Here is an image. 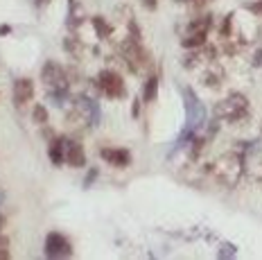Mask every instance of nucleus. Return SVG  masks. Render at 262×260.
<instances>
[{"mask_svg": "<svg viewBox=\"0 0 262 260\" xmlns=\"http://www.w3.org/2000/svg\"><path fill=\"white\" fill-rule=\"evenodd\" d=\"M208 172L224 186H235L244 172V154H239L237 149L228 151L222 159L212 161L208 165Z\"/></svg>", "mask_w": 262, "mask_h": 260, "instance_id": "obj_1", "label": "nucleus"}, {"mask_svg": "<svg viewBox=\"0 0 262 260\" xmlns=\"http://www.w3.org/2000/svg\"><path fill=\"white\" fill-rule=\"evenodd\" d=\"M217 120L228 124H237L249 118V97L244 93H228L222 102H217L212 109Z\"/></svg>", "mask_w": 262, "mask_h": 260, "instance_id": "obj_2", "label": "nucleus"}, {"mask_svg": "<svg viewBox=\"0 0 262 260\" xmlns=\"http://www.w3.org/2000/svg\"><path fill=\"white\" fill-rule=\"evenodd\" d=\"M95 95H104L108 100H124L127 97V84H124L122 75L118 70L104 68L97 73V77L91 82Z\"/></svg>", "mask_w": 262, "mask_h": 260, "instance_id": "obj_3", "label": "nucleus"}, {"mask_svg": "<svg viewBox=\"0 0 262 260\" xmlns=\"http://www.w3.org/2000/svg\"><path fill=\"white\" fill-rule=\"evenodd\" d=\"M120 55L129 61V68H131V75H140L143 70L151 68V55L147 52V48L143 46V41H136L127 36L122 43H120Z\"/></svg>", "mask_w": 262, "mask_h": 260, "instance_id": "obj_4", "label": "nucleus"}, {"mask_svg": "<svg viewBox=\"0 0 262 260\" xmlns=\"http://www.w3.org/2000/svg\"><path fill=\"white\" fill-rule=\"evenodd\" d=\"M183 95V106H185V118H188V127H192L194 132L204 129L208 124V113H206V106L201 104L199 95L194 93L190 86H185L181 91Z\"/></svg>", "mask_w": 262, "mask_h": 260, "instance_id": "obj_5", "label": "nucleus"}, {"mask_svg": "<svg viewBox=\"0 0 262 260\" xmlns=\"http://www.w3.org/2000/svg\"><path fill=\"white\" fill-rule=\"evenodd\" d=\"M43 256L50 260H59V258H70L73 256V245L70 240L59 231H52L46 235V242H43Z\"/></svg>", "mask_w": 262, "mask_h": 260, "instance_id": "obj_6", "label": "nucleus"}, {"mask_svg": "<svg viewBox=\"0 0 262 260\" xmlns=\"http://www.w3.org/2000/svg\"><path fill=\"white\" fill-rule=\"evenodd\" d=\"M41 84L46 86V91L52 89H61V86H70L68 84V75H66V68L59 66L57 61H46V66L41 68Z\"/></svg>", "mask_w": 262, "mask_h": 260, "instance_id": "obj_7", "label": "nucleus"}, {"mask_svg": "<svg viewBox=\"0 0 262 260\" xmlns=\"http://www.w3.org/2000/svg\"><path fill=\"white\" fill-rule=\"evenodd\" d=\"M34 97V82L30 77H18L12 86V100L16 109H23L27 102H32Z\"/></svg>", "mask_w": 262, "mask_h": 260, "instance_id": "obj_8", "label": "nucleus"}, {"mask_svg": "<svg viewBox=\"0 0 262 260\" xmlns=\"http://www.w3.org/2000/svg\"><path fill=\"white\" fill-rule=\"evenodd\" d=\"M100 156L113 167H127L131 165V159H134L127 147H102Z\"/></svg>", "mask_w": 262, "mask_h": 260, "instance_id": "obj_9", "label": "nucleus"}, {"mask_svg": "<svg viewBox=\"0 0 262 260\" xmlns=\"http://www.w3.org/2000/svg\"><path fill=\"white\" fill-rule=\"evenodd\" d=\"M66 163L70 167H84L86 165V149L79 140H70L66 143Z\"/></svg>", "mask_w": 262, "mask_h": 260, "instance_id": "obj_10", "label": "nucleus"}, {"mask_svg": "<svg viewBox=\"0 0 262 260\" xmlns=\"http://www.w3.org/2000/svg\"><path fill=\"white\" fill-rule=\"evenodd\" d=\"M66 143H68L66 136H54L50 140V145H48V156H50L52 165L59 167V165L66 163Z\"/></svg>", "mask_w": 262, "mask_h": 260, "instance_id": "obj_11", "label": "nucleus"}, {"mask_svg": "<svg viewBox=\"0 0 262 260\" xmlns=\"http://www.w3.org/2000/svg\"><path fill=\"white\" fill-rule=\"evenodd\" d=\"M210 28H212V14L204 12V14H196L194 18H190L185 32H210Z\"/></svg>", "mask_w": 262, "mask_h": 260, "instance_id": "obj_12", "label": "nucleus"}, {"mask_svg": "<svg viewBox=\"0 0 262 260\" xmlns=\"http://www.w3.org/2000/svg\"><path fill=\"white\" fill-rule=\"evenodd\" d=\"M145 104H149V102H154L158 97V75L156 73H149L143 84V93H140Z\"/></svg>", "mask_w": 262, "mask_h": 260, "instance_id": "obj_13", "label": "nucleus"}, {"mask_svg": "<svg viewBox=\"0 0 262 260\" xmlns=\"http://www.w3.org/2000/svg\"><path fill=\"white\" fill-rule=\"evenodd\" d=\"M208 43V32H185V36H181V46L185 50H194Z\"/></svg>", "mask_w": 262, "mask_h": 260, "instance_id": "obj_14", "label": "nucleus"}, {"mask_svg": "<svg viewBox=\"0 0 262 260\" xmlns=\"http://www.w3.org/2000/svg\"><path fill=\"white\" fill-rule=\"evenodd\" d=\"M91 23H93V28H95V34L100 36V39H108V36L113 34V25L108 23L104 16H93Z\"/></svg>", "mask_w": 262, "mask_h": 260, "instance_id": "obj_15", "label": "nucleus"}, {"mask_svg": "<svg viewBox=\"0 0 262 260\" xmlns=\"http://www.w3.org/2000/svg\"><path fill=\"white\" fill-rule=\"evenodd\" d=\"M206 145H208V138L196 136L194 134V138L190 140V163H196V161H199V156H201V151L206 149Z\"/></svg>", "mask_w": 262, "mask_h": 260, "instance_id": "obj_16", "label": "nucleus"}, {"mask_svg": "<svg viewBox=\"0 0 262 260\" xmlns=\"http://www.w3.org/2000/svg\"><path fill=\"white\" fill-rule=\"evenodd\" d=\"M32 120H34V124H48L50 122V111H48L46 104H34V109H32Z\"/></svg>", "mask_w": 262, "mask_h": 260, "instance_id": "obj_17", "label": "nucleus"}, {"mask_svg": "<svg viewBox=\"0 0 262 260\" xmlns=\"http://www.w3.org/2000/svg\"><path fill=\"white\" fill-rule=\"evenodd\" d=\"M63 50L68 52V55H79V50H81V43L77 41V36L70 32L68 36L63 39Z\"/></svg>", "mask_w": 262, "mask_h": 260, "instance_id": "obj_18", "label": "nucleus"}, {"mask_svg": "<svg viewBox=\"0 0 262 260\" xmlns=\"http://www.w3.org/2000/svg\"><path fill=\"white\" fill-rule=\"evenodd\" d=\"M235 256H237V247H235V245H231V242H222V247H220V253H217V258L228 260V258H235Z\"/></svg>", "mask_w": 262, "mask_h": 260, "instance_id": "obj_19", "label": "nucleus"}, {"mask_svg": "<svg viewBox=\"0 0 262 260\" xmlns=\"http://www.w3.org/2000/svg\"><path fill=\"white\" fill-rule=\"evenodd\" d=\"M231 25H233V14H226L222 20V25H220V36L224 41L231 39Z\"/></svg>", "mask_w": 262, "mask_h": 260, "instance_id": "obj_20", "label": "nucleus"}, {"mask_svg": "<svg viewBox=\"0 0 262 260\" xmlns=\"http://www.w3.org/2000/svg\"><path fill=\"white\" fill-rule=\"evenodd\" d=\"M127 28H129V36L136 41H143V32H140V25L136 23V18L131 16V18L127 20Z\"/></svg>", "mask_w": 262, "mask_h": 260, "instance_id": "obj_21", "label": "nucleus"}, {"mask_svg": "<svg viewBox=\"0 0 262 260\" xmlns=\"http://www.w3.org/2000/svg\"><path fill=\"white\" fill-rule=\"evenodd\" d=\"M242 7L247 9L251 16H262V0H251V3H244Z\"/></svg>", "mask_w": 262, "mask_h": 260, "instance_id": "obj_22", "label": "nucleus"}, {"mask_svg": "<svg viewBox=\"0 0 262 260\" xmlns=\"http://www.w3.org/2000/svg\"><path fill=\"white\" fill-rule=\"evenodd\" d=\"M91 122H93V127H97V124L102 122V111L95 100H93V104H91Z\"/></svg>", "mask_w": 262, "mask_h": 260, "instance_id": "obj_23", "label": "nucleus"}, {"mask_svg": "<svg viewBox=\"0 0 262 260\" xmlns=\"http://www.w3.org/2000/svg\"><path fill=\"white\" fill-rule=\"evenodd\" d=\"M179 3H185V5H190V7H194V9H201V7H206V5L215 3V0H179Z\"/></svg>", "mask_w": 262, "mask_h": 260, "instance_id": "obj_24", "label": "nucleus"}, {"mask_svg": "<svg viewBox=\"0 0 262 260\" xmlns=\"http://www.w3.org/2000/svg\"><path fill=\"white\" fill-rule=\"evenodd\" d=\"M140 104H143V97H134V102H131V116L134 118L140 116Z\"/></svg>", "mask_w": 262, "mask_h": 260, "instance_id": "obj_25", "label": "nucleus"}, {"mask_svg": "<svg viewBox=\"0 0 262 260\" xmlns=\"http://www.w3.org/2000/svg\"><path fill=\"white\" fill-rule=\"evenodd\" d=\"M140 5H143L145 9H149V12H156L158 9V0H140Z\"/></svg>", "mask_w": 262, "mask_h": 260, "instance_id": "obj_26", "label": "nucleus"}, {"mask_svg": "<svg viewBox=\"0 0 262 260\" xmlns=\"http://www.w3.org/2000/svg\"><path fill=\"white\" fill-rule=\"evenodd\" d=\"M97 175H100V172H97L95 167H93V170L89 172V177H86V181H84V188H91V183H93V181H95V179H97Z\"/></svg>", "mask_w": 262, "mask_h": 260, "instance_id": "obj_27", "label": "nucleus"}, {"mask_svg": "<svg viewBox=\"0 0 262 260\" xmlns=\"http://www.w3.org/2000/svg\"><path fill=\"white\" fill-rule=\"evenodd\" d=\"M9 34H12V25L3 23V25H0V36H9Z\"/></svg>", "mask_w": 262, "mask_h": 260, "instance_id": "obj_28", "label": "nucleus"}, {"mask_svg": "<svg viewBox=\"0 0 262 260\" xmlns=\"http://www.w3.org/2000/svg\"><path fill=\"white\" fill-rule=\"evenodd\" d=\"M253 63H255V66H262V48H258V50H255V55H253Z\"/></svg>", "mask_w": 262, "mask_h": 260, "instance_id": "obj_29", "label": "nucleus"}, {"mask_svg": "<svg viewBox=\"0 0 262 260\" xmlns=\"http://www.w3.org/2000/svg\"><path fill=\"white\" fill-rule=\"evenodd\" d=\"M12 258V253H9L7 247H0V260H9Z\"/></svg>", "mask_w": 262, "mask_h": 260, "instance_id": "obj_30", "label": "nucleus"}, {"mask_svg": "<svg viewBox=\"0 0 262 260\" xmlns=\"http://www.w3.org/2000/svg\"><path fill=\"white\" fill-rule=\"evenodd\" d=\"M5 222H7V220H5V215L0 213V233H3V229H5Z\"/></svg>", "mask_w": 262, "mask_h": 260, "instance_id": "obj_31", "label": "nucleus"}, {"mask_svg": "<svg viewBox=\"0 0 262 260\" xmlns=\"http://www.w3.org/2000/svg\"><path fill=\"white\" fill-rule=\"evenodd\" d=\"M34 3H36V7H43V5H48L50 0H34Z\"/></svg>", "mask_w": 262, "mask_h": 260, "instance_id": "obj_32", "label": "nucleus"}]
</instances>
